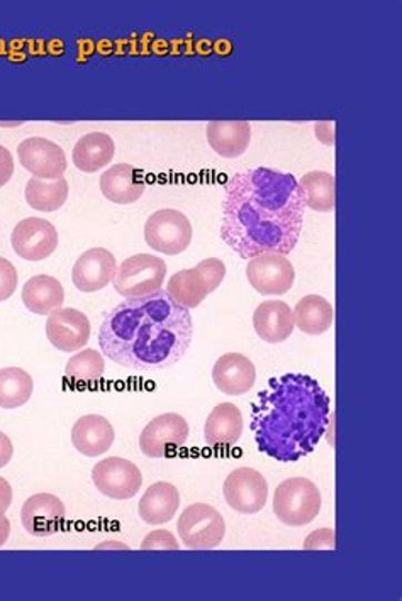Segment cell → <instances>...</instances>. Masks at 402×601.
Instances as JSON below:
<instances>
[{"label":"cell","mask_w":402,"mask_h":601,"mask_svg":"<svg viewBox=\"0 0 402 601\" xmlns=\"http://www.w3.org/2000/svg\"><path fill=\"white\" fill-rule=\"evenodd\" d=\"M144 241L151 249L163 255H182L192 243L191 221L175 208L153 212L144 224Z\"/></svg>","instance_id":"obj_8"},{"label":"cell","mask_w":402,"mask_h":601,"mask_svg":"<svg viewBox=\"0 0 402 601\" xmlns=\"http://www.w3.org/2000/svg\"><path fill=\"white\" fill-rule=\"evenodd\" d=\"M227 276V266L221 259L208 258L194 268L177 272L167 283V294L182 307H199L209 294L218 291Z\"/></svg>","instance_id":"obj_5"},{"label":"cell","mask_w":402,"mask_h":601,"mask_svg":"<svg viewBox=\"0 0 402 601\" xmlns=\"http://www.w3.org/2000/svg\"><path fill=\"white\" fill-rule=\"evenodd\" d=\"M114 141L105 133H89L77 141L72 151L73 165L83 173H96L109 166L114 157Z\"/></svg>","instance_id":"obj_26"},{"label":"cell","mask_w":402,"mask_h":601,"mask_svg":"<svg viewBox=\"0 0 402 601\" xmlns=\"http://www.w3.org/2000/svg\"><path fill=\"white\" fill-rule=\"evenodd\" d=\"M330 397L318 379L288 373L269 379L252 404L259 451L279 462H295L316 449L330 426Z\"/></svg>","instance_id":"obj_3"},{"label":"cell","mask_w":402,"mask_h":601,"mask_svg":"<svg viewBox=\"0 0 402 601\" xmlns=\"http://www.w3.org/2000/svg\"><path fill=\"white\" fill-rule=\"evenodd\" d=\"M305 208L304 192L291 173L265 166L237 173L224 186L221 240L243 259L291 255Z\"/></svg>","instance_id":"obj_1"},{"label":"cell","mask_w":402,"mask_h":601,"mask_svg":"<svg viewBox=\"0 0 402 601\" xmlns=\"http://www.w3.org/2000/svg\"><path fill=\"white\" fill-rule=\"evenodd\" d=\"M11 243L26 262H43L57 251L58 231L47 218L28 217L12 231Z\"/></svg>","instance_id":"obj_13"},{"label":"cell","mask_w":402,"mask_h":601,"mask_svg":"<svg viewBox=\"0 0 402 601\" xmlns=\"http://www.w3.org/2000/svg\"><path fill=\"white\" fill-rule=\"evenodd\" d=\"M334 530L320 529L309 533L304 541V551H333Z\"/></svg>","instance_id":"obj_34"},{"label":"cell","mask_w":402,"mask_h":601,"mask_svg":"<svg viewBox=\"0 0 402 601\" xmlns=\"http://www.w3.org/2000/svg\"><path fill=\"white\" fill-rule=\"evenodd\" d=\"M66 505L51 493H37L22 505L21 522L26 532L34 537H50L66 526Z\"/></svg>","instance_id":"obj_15"},{"label":"cell","mask_w":402,"mask_h":601,"mask_svg":"<svg viewBox=\"0 0 402 601\" xmlns=\"http://www.w3.org/2000/svg\"><path fill=\"white\" fill-rule=\"evenodd\" d=\"M12 505V487L8 480L0 478V517L6 516Z\"/></svg>","instance_id":"obj_37"},{"label":"cell","mask_w":402,"mask_h":601,"mask_svg":"<svg viewBox=\"0 0 402 601\" xmlns=\"http://www.w3.org/2000/svg\"><path fill=\"white\" fill-rule=\"evenodd\" d=\"M9 536H11V522L8 517H0V548L8 542Z\"/></svg>","instance_id":"obj_38"},{"label":"cell","mask_w":402,"mask_h":601,"mask_svg":"<svg viewBox=\"0 0 402 601\" xmlns=\"http://www.w3.org/2000/svg\"><path fill=\"white\" fill-rule=\"evenodd\" d=\"M47 336L60 352H80L90 339L89 319L77 308H57L48 317Z\"/></svg>","instance_id":"obj_16"},{"label":"cell","mask_w":402,"mask_h":601,"mask_svg":"<svg viewBox=\"0 0 402 601\" xmlns=\"http://www.w3.org/2000/svg\"><path fill=\"white\" fill-rule=\"evenodd\" d=\"M33 376L21 368L0 369V408L14 410L33 397Z\"/></svg>","instance_id":"obj_29"},{"label":"cell","mask_w":402,"mask_h":601,"mask_svg":"<svg viewBox=\"0 0 402 601\" xmlns=\"http://www.w3.org/2000/svg\"><path fill=\"white\" fill-rule=\"evenodd\" d=\"M167 263L159 256L134 255L115 269L114 291L124 298H141L162 291Z\"/></svg>","instance_id":"obj_6"},{"label":"cell","mask_w":402,"mask_h":601,"mask_svg":"<svg viewBox=\"0 0 402 601\" xmlns=\"http://www.w3.org/2000/svg\"><path fill=\"white\" fill-rule=\"evenodd\" d=\"M69 182L67 179L41 180L31 179L26 185V202L29 207L40 212H54L69 201Z\"/></svg>","instance_id":"obj_28"},{"label":"cell","mask_w":402,"mask_h":601,"mask_svg":"<svg viewBox=\"0 0 402 601\" xmlns=\"http://www.w3.org/2000/svg\"><path fill=\"white\" fill-rule=\"evenodd\" d=\"M294 324L309 336H321L333 326L334 312L330 302L321 295H305L292 310Z\"/></svg>","instance_id":"obj_27"},{"label":"cell","mask_w":402,"mask_h":601,"mask_svg":"<svg viewBox=\"0 0 402 601\" xmlns=\"http://www.w3.org/2000/svg\"><path fill=\"white\" fill-rule=\"evenodd\" d=\"M92 481L104 497L131 500L143 485V475L140 468L128 459L108 458L92 468Z\"/></svg>","instance_id":"obj_10"},{"label":"cell","mask_w":402,"mask_h":601,"mask_svg":"<svg viewBox=\"0 0 402 601\" xmlns=\"http://www.w3.org/2000/svg\"><path fill=\"white\" fill-rule=\"evenodd\" d=\"M175 536L169 530H153L141 542V551H179Z\"/></svg>","instance_id":"obj_32"},{"label":"cell","mask_w":402,"mask_h":601,"mask_svg":"<svg viewBox=\"0 0 402 601\" xmlns=\"http://www.w3.org/2000/svg\"><path fill=\"white\" fill-rule=\"evenodd\" d=\"M118 263L114 255L105 247H92L86 251L72 269L73 285L83 294H94L108 287L114 279Z\"/></svg>","instance_id":"obj_17"},{"label":"cell","mask_w":402,"mask_h":601,"mask_svg":"<svg viewBox=\"0 0 402 601\" xmlns=\"http://www.w3.org/2000/svg\"><path fill=\"white\" fill-rule=\"evenodd\" d=\"M147 182L143 173L130 163L109 166L101 176V192L108 201L130 205L143 197Z\"/></svg>","instance_id":"obj_19"},{"label":"cell","mask_w":402,"mask_h":601,"mask_svg":"<svg viewBox=\"0 0 402 601\" xmlns=\"http://www.w3.org/2000/svg\"><path fill=\"white\" fill-rule=\"evenodd\" d=\"M21 166L33 173L34 179L57 180L67 172V154L53 141L29 137L18 146Z\"/></svg>","instance_id":"obj_14"},{"label":"cell","mask_w":402,"mask_h":601,"mask_svg":"<svg viewBox=\"0 0 402 601\" xmlns=\"http://www.w3.org/2000/svg\"><path fill=\"white\" fill-rule=\"evenodd\" d=\"M22 304L37 315H50L66 302V291L54 276L37 275L22 287Z\"/></svg>","instance_id":"obj_25"},{"label":"cell","mask_w":402,"mask_h":601,"mask_svg":"<svg viewBox=\"0 0 402 601\" xmlns=\"http://www.w3.org/2000/svg\"><path fill=\"white\" fill-rule=\"evenodd\" d=\"M243 434V416L233 404H220L212 408L204 426L205 445L215 451L233 448Z\"/></svg>","instance_id":"obj_20"},{"label":"cell","mask_w":402,"mask_h":601,"mask_svg":"<svg viewBox=\"0 0 402 601\" xmlns=\"http://www.w3.org/2000/svg\"><path fill=\"white\" fill-rule=\"evenodd\" d=\"M224 500L231 509L244 516L262 512L269 498V483L253 468H238L224 481Z\"/></svg>","instance_id":"obj_11"},{"label":"cell","mask_w":402,"mask_h":601,"mask_svg":"<svg viewBox=\"0 0 402 601\" xmlns=\"http://www.w3.org/2000/svg\"><path fill=\"white\" fill-rule=\"evenodd\" d=\"M14 175V157L8 147L0 144V189L8 185Z\"/></svg>","instance_id":"obj_35"},{"label":"cell","mask_w":402,"mask_h":601,"mask_svg":"<svg viewBox=\"0 0 402 601\" xmlns=\"http://www.w3.org/2000/svg\"><path fill=\"white\" fill-rule=\"evenodd\" d=\"M189 434L191 429H189L188 420L179 414L170 412L154 417L141 432V452L151 459L165 458L185 446Z\"/></svg>","instance_id":"obj_9"},{"label":"cell","mask_w":402,"mask_h":601,"mask_svg":"<svg viewBox=\"0 0 402 601\" xmlns=\"http://www.w3.org/2000/svg\"><path fill=\"white\" fill-rule=\"evenodd\" d=\"M209 146L221 157L234 160L249 150L252 125L244 121H212L208 124Z\"/></svg>","instance_id":"obj_23"},{"label":"cell","mask_w":402,"mask_h":601,"mask_svg":"<svg viewBox=\"0 0 402 601\" xmlns=\"http://www.w3.org/2000/svg\"><path fill=\"white\" fill-rule=\"evenodd\" d=\"M114 439L112 424L105 417L96 414L80 417L72 429L73 448L87 458L105 455L114 445Z\"/></svg>","instance_id":"obj_21"},{"label":"cell","mask_w":402,"mask_h":601,"mask_svg":"<svg viewBox=\"0 0 402 601\" xmlns=\"http://www.w3.org/2000/svg\"><path fill=\"white\" fill-rule=\"evenodd\" d=\"M19 275L9 259L0 258V302L9 300L18 288Z\"/></svg>","instance_id":"obj_33"},{"label":"cell","mask_w":402,"mask_h":601,"mask_svg":"<svg viewBox=\"0 0 402 601\" xmlns=\"http://www.w3.org/2000/svg\"><path fill=\"white\" fill-rule=\"evenodd\" d=\"M321 510V493L308 478H289L277 487L273 495V513L289 527L313 522Z\"/></svg>","instance_id":"obj_4"},{"label":"cell","mask_w":402,"mask_h":601,"mask_svg":"<svg viewBox=\"0 0 402 601\" xmlns=\"http://www.w3.org/2000/svg\"><path fill=\"white\" fill-rule=\"evenodd\" d=\"M177 530L185 548L191 551H211L223 542L227 523L211 505L194 503L183 510Z\"/></svg>","instance_id":"obj_7"},{"label":"cell","mask_w":402,"mask_h":601,"mask_svg":"<svg viewBox=\"0 0 402 601\" xmlns=\"http://www.w3.org/2000/svg\"><path fill=\"white\" fill-rule=\"evenodd\" d=\"M294 326L292 308L285 302H262L253 312V329L265 343H284L294 333Z\"/></svg>","instance_id":"obj_22"},{"label":"cell","mask_w":402,"mask_h":601,"mask_svg":"<svg viewBox=\"0 0 402 601\" xmlns=\"http://www.w3.org/2000/svg\"><path fill=\"white\" fill-rule=\"evenodd\" d=\"M194 337L191 312L167 291L115 305L99 330L102 355L133 371H160L179 363Z\"/></svg>","instance_id":"obj_2"},{"label":"cell","mask_w":402,"mask_h":601,"mask_svg":"<svg viewBox=\"0 0 402 601\" xmlns=\"http://www.w3.org/2000/svg\"><path fill=\"white\" fill-rule=\"evenodd\" d=\"M247 278L260 295H284L294 285L295 269L288 256L263 253L250 259Z\"/></svg>","instance_id":"obj_12"},{"label":"cell","mask_w":402,"mask_h":601,"mask_svg":"<svg viewBox=\"0 0 402 601\" xmlns=\"http://www.w3.org/2000/svg\"><path fill=\"white\" fill-rule=\"evenodd\" d=\"M104 356L96 349H82L69 359L66 378L72 384H94L104 378Z\"/></svg>","instance_id":"obj_31"},{"label":"cell","mask_w":402,"mask_h":601,"mask_svg":"<svg viewBox=\"0 0 402 601\" xmlns=\"http://www.w3.org/2000/svg\"><path fill=\"white\" fill-rule=\"evenodd\" d=\"M212 381L223 394L240 397L255 385V365L241 353H228L212 366Z\"/></svg>","instance_id":"obj_18"},{"label":"cell","mask_w":402,"mask_h":601,"mask_svg":"<svg viewBox=\"0 0 402 601\" xmlns=\"http://www.w3.org/2000/svg\"><path fill=\"white\" fill-rule=\"evenodd\" d=\"M179 507L180 493L175 485L159 481L144 491L138 512L144 523L162 526L175 517Z\"/></svg>","instance_id":"obj_24"},{"label":"cell","mask_w":402,"mask_h":601,"mask_svg":"<svg viewBox=\"0 0 402 601\" xmlns=\"http://www.w3.org/2000/svg\"><path fill=\"white\" fill-rule=\"evenodd\" d=\"M302 192H304L305 207L316 212H333L334 201V176L326 172H309L299 180Z\"/></svg>","instance_id":"obj_30"},{"label":"cell","mask_w":402,"mask_h":601,"mask_svg":"<svg viewBox=\"0 0 402 601\" xmlns=\"http://www.w3.org/2000/svg\"><path fill=\"white\" fill-rule=\"evenodd\" d=\"M12 456H14V446L11 439L4 432H0V468L11 462Z\"/></svg>","instance_id":"obj_36"}]
</instances>
